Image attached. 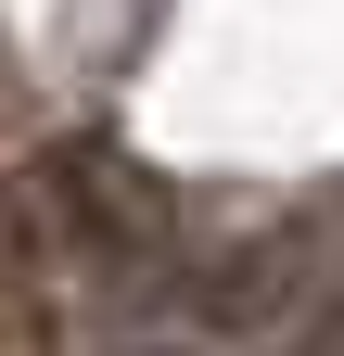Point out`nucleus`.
Returning <instances> with one entry per match:
<instances>
[{"instance_id":"f257e3e1","label":"nucleus","mask_w":344,"mask_h":356,"mask_svg":"<svg viewBox=\"0 0 344 356\" xmlns=\"http://www.w3.org/2000/svg\"><path fill=\"white\" fill-rule=\"evenodd\" d=\"M319 267H331L319 229H242V242H204L179 267V305L204 331H281V318L319 305Z\"/></svg>"}]
</instances>
